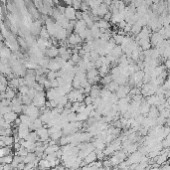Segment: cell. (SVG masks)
Returning a JSON list of instances; mask_svg holds the SVG:
<instances>
[{"instance_id": "obj_1", "label": "cell", "mask_w": 170, "mask_h": 170, "mask_svg": "<svg viewBox=\"0 0 170 170\" xmlns=\"http://www.w3.org/2000/svg\"><path fill=\"white\" fill-rule=\"evenodd\" d=\"M46 93L43 92H37V95H36V97L33 99V105H35L36 107L38 108H42L44 107V105H46Z\"/></svg>"}, {"instance_id": "obj_2", "label": "cell", "mask_w": 170, "mask_h": 170, "mask_svg": "<svg viewBox=\"0 0 170 170\" xmlns=\"http://www.w3.org/2000/svg\"><path fill=\"white\" fill-rule=\"evenodd\" d=\"M143 156H144V154L138 150V151H135V152H133V153H131L130 156L124 161L126 162V164L128 165V166H130L133 163H139L140 161H141V159L143 158Z\"/></svg>"}, {"instance_id": "obj_3", "label": "cell", "mask_w": 170, "mask_h": 170, "mask_svg": "<svg viewBox=\"0 0 170 170\" xmlns=\"http://www.w3.org/2000/svg\"><path fill=\"white\" fill-rule=\"evenodd\" d=\"M17 129H18V133H17V135H18L20 138H25V137H26L27 135L30 133V128H29V125L23 124V122H21V124L18 125Z\"/></svg>"}, {"instance_id": "obj_4", "label": "cell", "mask_w": 170, "mask_h": 170, "mask_svg": "<svg viewBox=\"0 0 170 170\" xmlns=\"http://www.w3.org/2000/svg\"><path fill=\"white\" fill-rule=\"evenodd\" d=\"M61 95L60 91H59L58 88H51L49 90H47L46 92V97L48 99V101H52V99H58Z\"/></svg>"}, {"instance_id": "obj_5", "label": "cell", "mask_w": 170, "mask_h": 170, "mask_svg": "<svg viewBox=\"0 0 170 170\" xmlns=\"http://www.w3.org/2000/svg\"><path fill=\"white\" fill-rule=\"evenodd\" d=\"M130 87L126 86V85H122L120 86V88L118 89V91L116 92V93L118 95V99H124L126 95H128L129 92H130Z\"/></svg>"}, {"instance_id": "obj_6", "label": "cell", "mask_w": 170, "mask_h": 170, "mask_svg": "<svg viewBox=\"0 0 170 170\" xmlns=\"http://www.w3.org/2000/svg\"><path fill=\"white\" fill-rule=\"evenodd\" d=\"M37 133L40 137V140L41 141H46V140L50 139V133H49V129H47L45 126H42L40 128H38Z\"/></svg>"}, {"instance_id": "obj_7", "label": "cell", "mask_w": 170, "mask_h": 170, "mask_svg": "<svg viewBox=\"0 0 170 170\" xmlns=\"http://www.w3.org/2000/svg\"><path fill=\"white\" fill-rule=\"evenodd\" d=\"M163 40H164V38H163V36L161 35L159 32H155V33H153L151 36H150V42H151V45H154V46L159 45L161 42H163Z\"/></svg>"}, {"instance_id": "obj_8", "label": "cell", "mask_w": 170, "mask_h": 170, "mask_svg": "<svg viewBox=\"0 0 170 170\" xmlns=\"http://www.w3.org/2000/svg\"><path fill=\"white\" fill-rule=\"evenodd\" d=\"M82 40L83 39L79 34H71L69 36V39H68V43H69V45H77V44L82 43Z\"/></svg>"}, {"instance_id": "obj_9", "label": "cell", "mask_w": 170, "mask_h": 170, "mask_svg": "<svg viewBox=\"0 0 170 170\" xmlns=\"http://www.w3.org/2000/svg\"><path fill=\"white\" fill-rule=\"evenodd\" d=\"M95 149V145H93V143L92 142V144H91L90 146H88L87 148H84V149H81L80 152H79V157H81L82 159H85L86 158V156H88V154H90L91 152L93 151V150Z\"/></svg>"}, {"instance_id": "obj_10", "label": "cell", "mask_w": 170, "mask_h": 170, "mask_svg": "<svg viewBox=\"0 0 170 170\" xmlns=\"http://www.w3.org/2000/svg\"><path fill=\"white\" fill-rule=\"evenodd\" d=\"M4 118V120H6V122H10V124H13L14 122L17 120V118H19L18 116V114L15 112H13V110H11V112H7L6 114H4V116H2Z\"/></svg>"}, {"instance_id": "obj_11", "label": "cell", "mask_w": 170, "mask_h": 170, "mask_svg": "<svg viewBox=\"0 0 170 170\" xmlns=\"http://www.w3.org/2000/svg\"><path fill=\"white\" fill-rule=\"evenodd\" d=\"M46 56H48L49 58H56L59 56V48H57L56 46H51L50 48L47 49L46 51Z\"/></svg>"}, {"instance_id": "obj_12", "label": "cell", "mask_w": 170, "mask_h": 170, "mask_svg": "<svg viewBox=\"0 0 170 170\" xmlns=\"http://www.w3.org/2000/svg\"><path fill=\"white\" fill-rule=\"evenodd\" d=\"M150 103H148L147 101H143V99H142L141 101V105H140V108H139V110H140V114H148V112H149L150 110Z\"/></svg>"}, {"instance_id": "obj_13", "label": "cell", "mask_w": 170, "mask_h": 170, "mask_svg": "<svg viewBox=\"0 0 170 170\" xmlns=\"http://www.w3.org/2000/svg\"><path fill=\"white\" fill-rule=\"evenodd\" d=\"M11 49L9 47L5 46L4 44H2L1 46V58H6V59H10L12 53H11Z\"/></svg>"}, {"instance_id": "obj_14", "label": "cell", "mask_w": 170, "mask_h": 170, "mask_svg": "<svg viewBox=\"0 0 170 170\" xmlns=\"http://www.w3.org/2000/svg\"><path fill=\"white\" fill-rule=\"evenodd\" d=\"M0 140H3L5 142L6 146H12L15 143V139H14L13 135H1Z\"/></svg>"}, {"instance_id": "obj_15", "label": "cell", "mask_w": 170, "mask_h": 170, "mask_svg": "<svg viewBox=\"0 0 170 170\" xmlns=\"http://www.w3.org/2000/svg\"><path fill=\"white\" fill-rule=\"evenodd\" d=\"M92 142L93 143V145H95V147L99 148V149L103 150L105 147H107V143H105V142L101 138H97V137H95Z\"/></svg>"}, {"instance_id": "obj_16", "label": "cell", "mask_w": 170, "mask_h": 170, "mask_svg": "<svg viewBox=\"0 0 170 170\" xmlns=\"http://www.w3.org/2000/svg\"><path fill=\"white\" fill-rule=\"evenodd\" d=\"M48 69L50 70V71L58 72V71H60V70H61V66H60V64H59L56 60H55V59H52V60H50V62H49Z\"/></svg>"}, {"instance_id": "obj_17", "label": "cell", "mask_w": 170, "mask_h": 170, "mask_svg": "<svg viewBox=\"0 0 170 170\" xmlns=\"http://www.w3.org/2000/svg\"><path fill=\"white\" fill-rule=\"evenodd\" d=\"M19 118H21V122H22L23 124L29 125V126H30V125L34 122V120H35L33 118H31L30 116H28V114H20V116H19Z\"/></svg>"}, {"instance_id": "obj_18", "label": "cell", "mask_w": 170, "mask_h": 170, "mask_svg": "<svg viewBox=\"0 0 170 170\" xmlns=\"http://www.w3.org/2000/svg\"><path fill=\"white\" fill-rule=\"evenodd\" d=\"M60 146H58L57 144H53V145H47L46 149H45V154H55L59 149H60Z\"/></svg>"}, {"instance_id": "obj_19", "label": "cell", "mask_w": 170, "mask_h": 170, "mask_svg": "<svg viewBox=\"0 0 170 170\" xmlns=\"http://www.w3.org/2000/svg\"><path fill=\"white\" fill-rule=\"evenodd\" d=\"M148 116L151 118H157L159 116V114H160V112H159V110L157 108L156 105H152L151 108H150V110L148 112Z\"/></svg>"}, {"instance_id": "obj_20", "label": "cell", "mask_w": 170, "mask_h": 170, "mask_svg": "<svg viewBox=\"0 0 170 170\" xmlns=\"http://www.w3.org/2000/svg\"><path fill=\"white\" fill-rule=\"evenodd\" d=\"M101 90L99 89V87L97 86V85H93L92 90H91V92H90L91 97H101Z\"/></svg>"}, {"instance_id": "obj_21", "label": "cell", "mask_w": 170, "mask_h": 170, "mask_svg": "<svg viewBox=\"0 0 170 170\" xmlns=\"http://www.w3.org/2000/svg\"><path fill=\"white\" fill-rule=\"evenodd\" d=\"M122 53H124V51H122V46H116L114 49H112V52H110V54H112L114 57H116V59H118V58H120V56L122 55Z\"/></svg>"}, {"instance_id": "obj_22", "label": "cell", "mask_w": 170, "mask_h": 170, "mask_svg": "<svg viewBox=\"0 0 170 170\" xmlns=\"http://www.w3.org/2000/svg\"><path fill=\"white\" fill-rule=\"evenodd\" d=\"M24 158H25V156H21V155L15 154V156H14V158H13V161H12V163H11L13 168L17 169V166H18L19 163L24 162Z\"/></svg>"}, {"instance_id": "obj_23", "label": "cell", "mask_w": 170, "mask_h": 170, "mask_svg": "<svg viewBox=\"0 0 170 170\" xmlns=\"http://www.w3.org/2000/svg\"><path fill=\"white\" fill-rule=\"evenodd\" d=\"M95 160H97V153H95V150L91 152L90 154H88V156H86V158L84 159V161L87 164H90V163H92Z\"/></svg>"}, {"instance_id": "obj_24", "label": "cell", "mask_w": 170, "mask_h": 170, "mask_svg": "<svg viewBox=\"0 0 170 170\" xmlns=\"http://www.w3.org/2000/svg\"><path fill=\"white\" fill-rule=\"evenodd\" d=\"M52 167V163L46 158H42L39 160V168L45 169V168H51Z\"/></svg>"}, {"instance_id": "obj_25", "label": "cell", "mask_w": 170, "mask_h": 170, "mask_svg": "<svg viewBox=\"0 0 170 170\" xmlns=\"http://www.w3.org/2000/svg\"><path fill=\"white\" fill-rule=\"evenodd\" d=\"M108 72H110V65H108V64H105V65H103L101 67L99 68V74L101 78L105 77V75H108Z\"/></svg>"}, {"instance_id": "obj_26", "label": "cell", "mask_w": 170, "mask_h": 170, "mask_svg": "<svg viewBox=\"0 0 170 170\" xmlns=\"http://www.w3.org/2000/svg\"><path fill=\"white\" fill-rule=\"evenodd\" d=\"M15 91H16L15 89H13V88H11V87L8 86L7 90L5 91L6 99H14V97H16V92H15Z\"/></svg>"}, {"instance_id": "obj_27", "label": "cell", "mask_w": 170, "mask_h": 170, "mask_svg": "<svg viewBox=\"0 0 170 170\" xmlns=\"http://www.w3.org/2000/svg\"><path fill=\"white\" fill-rule=\"evenodd\" d=\"M37 155H36L35 152H29L28 154L25 156L24 158V162L25 163H30V162H33V161H35L36 159H37Z\"/></svg>"}, {"instance_id": "obj_28", "label": "cell", "mask_w": 170, "mask_h": 170, "mask_svg": "<svg viewBox=\"0 0 170 170\" xmlns=\"http://www.w3.org/2000/svg\"><path fill=\"white\" fill-rule=\"evenodd\" d=\"M14 156H12L11 154L5 155V156H1L0 158V164H7V163H12Z\"/></svg>"}, {"instance_id": "obj_29", "label": "cell", "mask_w": 170, "mask_h": 170, "mask_svg": "<svg viewBox=\"0 0 170 170\" xmlns=\"http://www.w3.org/2000/svg\"><path fill=\"white\" fill-rule=\"evenodd\" d=\"M8 86L11 87V88L13 89H18L19 87H20V83H19V78H13L11 79V80L8 81Z\"/></svg>"}, {"instance_id": "obj_30", "label": "cell", "mask_w": 170, "mask_h": 170, "mask_svg": "<svg viewBox=\"0 0 170 170\" xmlns=\"http://www.w3.org/2000/svg\"><path fill=\"white\" fill-rule=\"evenodd\" d=\"M42 30V27L41 24L39 22H36L32 25V28H31V32L34 34V35H37V34H40V32Z\"/></svg>"}, {"instance_id": "obj_31", "label": "cell", "mask_w": 170, "mask_h": 170, "mask_svg": "<svg viewBox=\"0 0 170 170\" xmlns=\"http://www.w3.org/2000/svg\"><path fill=\"white\" fill-rule=\"evenodd\" d=\"M97 75H99V70H97L95 68H93V69H91L88 71V73H87V78H88V80H91V79L95 78Z\"/></svg>"}, {"instance_id": "obj_32", "label": "cell", "mask_w": 170, "mask_h": 170, "mask_svg": "<svg viewBox=\"0 0 170 170\" xmlns=\"http://www.w3.org/2000/svg\"><path fill=\"white\" fill-rule=\"evenodd\" d=\"M64 135V132H63V129H61V130L59 131H56V132L54 133H51L50 134V138L51 139H54V140H59Z\"/></svg>"}, {"instance_id": "obj_33", "label": "cell", "mask_w": 170, "mask_h": 170, "mask_svg": "<svg viewBox=\"0 0 170 170\" xmlns=\"http://www.w3.org/2000/svg\"><path fill=\"white\" fill-rule=\"evenodd\" d=\"M8 154H12L11 146H4L0 149V156H5Z\"/></svg>"}, {"instance_id": "obj_34", "label": "cell", "mask_w": 170, "mask_h": 170, "mask_svg": "<svg viewBox=\"0 0 170 170\" xmlns=\"http://www.w3.org/2000/svg\"><path fill=\"white\" fill-rule=\"evenodd\" d=\"M112 81H114V78H112V73H110V74L105 75V77H103L101 83V84H103V85H107V84H110V83L112 82Z\"/></svg>"}, {"instance_id": "obj_35", "label": "cell", "mask_w": 170, "mask_h": 170, "mask_svg": "<svg viewBox=\"0 0 170 170\" xmlns=\"http://www.w3.org/2000/svg\"><path fill=\"white\" fill-rule=\"evenodd\" d=\"M59 77V71L58 72H55V71H50L47 73V79L49 80H54V79H57Z\"/></svg>"}, {"instance_id": "obj_36", "label": "cell", "mask_w": 170, "mask_h": 170, "mask_svg": "<svg viewBox=\"0 0 170 170\" xmlns=\"http://www.w3.org/2000/svg\"><path fill=\"white\" fill-rule=\"evenodd\" d=\"M40 37L41 38H44V39H50V33H49L48 29H47V27H43L42 28L41 32H40Z\"/></svg>"}, {"instance_id": "obj_37", "label": "cell", "mask_w": 170, "mask_h": 170, "mask_svg": "<svg viewBox=\"0 0 170 170\" xmlns=\"http://www.w3.org/2000/svg\"><path fill=\"white\" fill-rule=\"evenodd\" d=\"M89 120V116L85 114L84 112H77V120L79 122H86V120Z\"/></svg>"}, {"instance_id": "obj_38", "label": "cell", "mask_w": 170, "mask_h": 170, "mask_svg": "<svg viewBox=\"0 0 170 170\" xmlns=\"http://www.w3.org/2000/svg\"><path fill=\"white\" fill-rule=\"evenodd\" d=\"M114 41H116V44H118V45H122V43L124 42V36L122 35V34L114 35Z\"/></svg>"}, {"instance_id": "obj_39", "label": "cell", "mask_w": 170, "mask_h": 170, "mask_svg": "<svg viewBox=\"0 0 170 170\" xmlns=\"http://www.w3.org/2000/svg\"><path fill=\"white\" fill-rule=\"evenodd\" d=\"M95 153H97V160H103V158H105V152H103V150L101 149H99V148H95Z\"/></svg>"}, {"instance_id": "obj_40", "label": "cell", "mask_w": 170, "mask_h": 170, "mask_svg": "<svg viewBox=\"0 0 170 170\" xmlns=\"http://www.w3.org/2000/svg\"><path fill=\"white\" fill-rule=\"evenodd\" d=\"M0 135H13V128H4L0 130Z\"/></svg>"}, {"instance_id": "obj_41", "label": "cell", "mask_w": 170, "mask_h": 170, "mask_svg": "<svg viewBox=\"0 0 170 170\" xmlns=\"http://www.w3.org/2000/svg\"><path fill=\"white\" fill-rule=\"evenodd\" d=\"M67 118H68V120H69V122H77V112H72L71 114H68Z\"/></svg>"}, {"instance_id": "obj_42", "label": "cell", "mask_w": 170, "mask_h": 170, "mask_svg": "<svg viewBox=\"0 0 170 170\" xmlns=\"http://www.w3.org/2000/svg\"><path fill=\"white\" fill-rule=\"evenodd\" d=\"M29 90H30V88H29L27 85H25V86H20L18 88V91L20 93H22V95H27L29 92Z\"/></svg>"}, {"instance_id": "obj_43", "label": "cell", "mask_w": 170, "mask_h": 170, "mask_svg": "<svg viewBox=\"0 0 170 170\" xmlns=\"http://www.w3.org/2000/svg\"><path fill=\"white\" fill-rule=\"evenodd\" d=\"M28 153H29V150L27 149V148H25L24 146H22L20 149L16 151V154L17 155H21V156H26Z\"/></svg>"}, {"instance_id": "obj_44", "label": "cell", "mask_w": 170, "mask_h": 170, "mask_svg": "<svg viewBox=\"0 0 170 170\" xmlns=\"http://www.w3.org/2000/svg\"><path fill=\"white\" fill-rule=\"evenodd\" d=\"M22 101H23V105H31L32 103H33V99H30V97H28L27 95H23L22 97Z\"/></svg>"}, {"instance_id": "obj_45", "label": "cell", "mask_w": 170, "mask_h": 170, "mask_svg": "<svg viewBox=\"0 0 170 170\" xmlns=\"http://www.w3.org/2000/svg\"><path fill=\"white\" fill-rule=\"evenodd\" d=\"M99 28H105V29H108L110 28V23L108 22L107 20H101V21H99Z\"/></svg>"}, {"instance_id": "obj_46", "label": "cell", "mask_w": 170, "mask_h": 170, "mask_svg": "<svg viewBox=\"0 0 170 170\" xmlns=\"http://www.w3.org/2000/svg\"><path fill=\"white\" fill-rule=\"evenodd\" d=\"M17 40H18V43H19V45H20V47H22V48H24V49H26L27 47H29L28 44H27L26 39L24 40L22 37H19V38H17Z\"/></svg>"}, {"instance_id": "obj_47", "label": "cell", "mask_w": 170, "mask_h": 170, "mask_svg": "<svg viewBox=\"0 0 170 170\" xmlns=\"http://www.w3.org/2000/svg\"><path fill=\"white\" fill-rule=\"evenodd\" d=\"M12 110L17 112V114H22L23 112V105H11Z\"/></svg>"}, {"instance_id": "obj_48", "label": "cell", "mask_w": 170, "mask_h": 170, "mask_svg": "<svg viewBox=\"0 0 170 170\" xmlns=\"http://www.w3.org/2000/svg\"><path fill=\"white\" fill-rule=\"evenodd\" d=\"M11 110H12V108L10 107V105L9 107H1L0 108V114H1V116H2L7 114V112H11Z\"/></svg>"}, {"instance_id": "obj_49", "label": "cell", "mask_w": 170, "mask_h": 170, "mask_svg": "<svg viewBox=\"0 0 170 170\" xmlns=\"http://www.w3.org/2000/svg\"><path fill=\"white\" fill-rule=\"evenodd\" d=\"M11 107V99H1V105H0V108L1 107Z\"/></svg>"}, {"instance_id": "obj_50", "label": "cell", "mask_w": 170, "mask_h": 170, "mask_svg": "<svg viewBox=\"0 0 170 170\" xmlns=\"http://www.w3.org/2000/svg\"><path fill=\"white\" fill-rule=\"evenodd\" d=\"M93 99H95V97H91V95H87L84 99V103H86V105H91V103H93Z\"/></svg>"}, {"instance_id": "obj_51", "label": "cell", "mask_w": 170, "mask_h": 170, "mask_svg": "<svg viewBox=\"0 0 170 170\" xmlns=\"http://www.w3.org/2000/svg\"><path fill=\"white\" fill-rule=\"evenodd\" d=\"M44 88H45V90H49V89L52 88V83H51V80H49V79H47V80L44 82Z\"/></svg>"}, {"instance_id": "obj_52", "label": "cell", "mask_w": 170, "mask_h": 170, "mask_svg": "<svg viewBox=\"0 0 170 170\" xmlns=\"http://www.w3.org/2000/svg\"><path fill=\"white\" fill-rule=\"evenodd\" d=\"M51 83H52V88H58L59 87V82L57 79H54V80H51Z\"/></svg>"}, {"instance_id": "obj_53", "label": "cell", "mask_w": 170, "mask_h": 170, "mask_svg": "<svg viewBox=\"0 0 170 170\" xmlns=\"http://www.w3.org/2000/svg\"><path fill=\"white\" fill-rule=\"evenodd\" d=\"M25 166H26V163L25 162H21L18 164V166H17V169H25Z\"/></svg>"}, {"instance_id": "obj_54", "label": "cell", "mask_w": 170, "mask_h": 170, "mask_svg": "<svg viewBox=\"0 0 170 170\" xmlns=\"http://www.w3.org/2000/svg\"><path fill=\"white\" fill-rule=\"evenodd\" d=\"M164 97H165V99H168V97H170V90H165Z\"/></svg>"}, {"instance_id": "obj_55", "label": "cell", "mask_w": 170, "mask_h": 170, "mask_svg": "<svg viewBox=\"0 0 170 170\" xmlns=\"http://www.w3.org/2000/svg\"><path fill=\"white\" fill-rule=\"evenodd\" d=\"M165 67L167 68V69H170V59H167L166 62H165Z\"/></svg>"}, {"instance_id": "obj_56", "label": "cell", "mask_w": 170, "mask_h": 170, "mask_svg": "<svg viewBox=\"0 0 170 170\" xmlns=\"http://www.w3.org/2000/svg\"><path fill=\"white\" fill-rule=\"evenodd\" d=\"M166 101H168V103H170V97H168V99H166Z\"/></svg>"}]
</instances>
